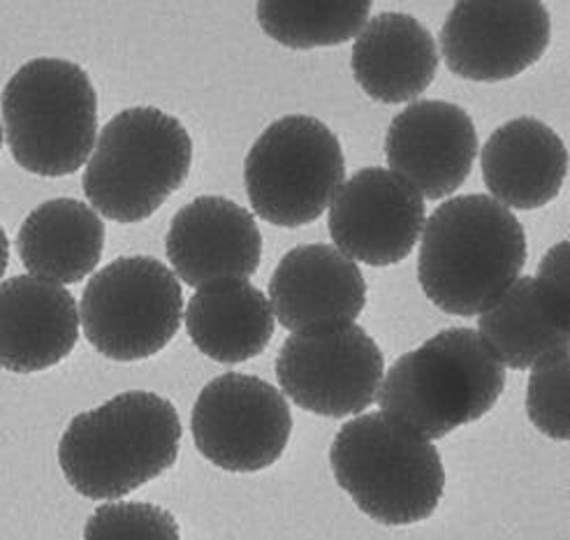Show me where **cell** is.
Listing matches in <instances>:
<instances>
[{
	"instance_id": "obj_1",
	"label": "cell",
	"mask_w": 570,
	"mask_h": 540,
	"mask_svg": "<svg viewBox=\"0 0 570 540\" xmlns=\"http://www.w3.org/2000/svg\"><path fill=\"white\" fill-rule=\"evenodd\" d=\"M527 255L515 214L490 195H460L422 227L417 281L443 314L471 318L520 278Z\"/></svg>"
},
{
	"instance_id": "obj_2",
	"label": "cell",
	"mask_w": 570,
	"mask_h": 540,
	"mask_svg": "<svg viewBox=\"0 0 570 540\" xmlns=\"http://www.w3.org/2000/svg\"><path fill=\"white\" fill-rule=\"evenodd\" d=\"M181 434L173 402L154 392H124L72 418L59 464L77 494L117 501L177 464Z\"/></svg>"
},
{
	"instance_id": "obj_3",
	"label": "cell",
	"mask_w": 570,
	"mask_h": 540,
	"mask_svg": "<svg viewBox=\"0 0 570 540\" xmlns=\"http://www.w3.org/2000/svg\"><path fill=\"white\" fill-rule=\"evenodd\" d=\"M503 385L505 366L480 334L450 327L399 357L376 400L385 418L432 443L488 415Z\"/></svg>"
},
{
	"instance_id": "obj_4",
	"label": "cell",
	"mask_w": 570,
	"mask_h": 540,
	"mask_svg": "<svg viewBox=\"0 0 570 540\" xmlns=\"http://www.w3.org/2000/svg\"><path fill=\"white\" fill-rule=\"evenodd\" d=\"M330 464L338 488L385 527L432 518L445 492L439 450L383 413L346 422L332 443Z\"/></svg>"
},
{
	"instance_id": "obj_5",
	"label": "cell",
	"mask_w": 570,
	"mask_h": 540,
	"mask_svg": "<svg viewBox=\"0 0 570 540\" xmlns=\"http://www.w3.org/2000/svg\"><path fill=\"white\" fill-rule=\"evenodd\" d=\"M190 163V135L175 117L156 107L124 109L96 141L83 195L109 220H147L184 186Z\"/></svg>"
},
{
	"instance_id": "obj_6",
	"label": "cell",
	"mask_w": 570,
	"mask_h": 540,
	"mask_svg": "<svg viewBox=\"0 0 570 540\" xmlns=\"http://www.w3.org/2000/svg\"><path fill=\"white\" fill-rule=\"evenodd\" d=\"M6 141L26 173L68 177L89 160L98 135V96L87 70L33 59L3 89Z\"/></svg>"
},
{
	"instance_id": "obj_7",
	"label": "cell",
	"mask_w": 570,
	"mask_h": 540,
	"mask_svg": "<svg viewBox=\"0 0 570 540\" xmlns=\"http://www.w3.org/2000/svg\"><path fill=\"white\" fill-rule=\"evenodd\" d=\"M344 177L341 141L323 121L302 114L274 121L255 139L244 163L250 207L278 227L318 220Z\"/></svg>"
},
{
	"instance_id": "obj_8",
	"label": "cell",
	"mask_w": 570,
	"mask_h": 540,
	"mask_svg": "<svg viewBox=\"0 0 570 540\" xmlns=\"http://www.w3.org/2000/svg\"><path fill=\"white\" fill-rule=\"evenodd\" d=\"M184 321V293L175 272L149 255L119 258L91 276L79 323L105 357L137 362L160 353Z\"/></svg>"
},
{
	"instance_id": "obj_9",
	"label": "cell",
	"mask_w": 570,
	"mask_h": 540,
	"mask_svg": "<svg viewBox=\"0 0 570 540\" xmlns=\"http://www.w3.org/2000/svg\"><path fill=\"white\" fill-rule=\"evenodd\" d=\"M190 430L205 460L230 473H255L283 458L293 434V415L272 383L223 374L199 392Z\"/></svg>"
},
{
	"instance_id": "obj_10",
	"label": "cell",
	"mask_w": 570,
	"mask_h": 540,
	"mask_svg": "<svg viewBox=\"0 0 570 540\" xmlns=\"http://www.w3.org/2000/svg\"><path fill=\"white\" fill-rule=\"evenodd\" d=\"M385 360L360 325L302 332L285 338L276 357L283 394L299 409L346 418L376 402Z\"/></svg>"
},
{
	"instance_id": "obj_11",
	"label": "cell",
	"mask_w": 570,
	"mask_h": 540,
	"mask_svg": "<svg viewBox=\"0 0 570 540\" xmlns=\"http://www.w3.org/2000/svg\"><path fill=\"white\" fill-rule=\"evenodd\" d=\"M552 38L543 3H458L441 31V51L450 72L471 81H505L522 75L546 53Z\"/></svg>"
},
{
	"instance_id": "obj_12",
	"label": "cell",
	"mask_w": 570,
	"mask_h": 540,
	"mask_svg": "<svg viewBox=\"0 0 570 540\" xmlns=\"http://www.w3.org/2000/svg\"><path fill=\"white\" fill-rule=\"evenodd\" d=\"M327 227L338 253L372 267L406 261L426 223L415 188L383 167H364L341 184L330 203Z\"/></svg>"
},
{
	"instance_id": "obj_13",
	"label": "cell",
	"mask_w": 570,
	"mask_h": 540,
	"mask_svg": "<svg viewBox=\"0 0 570 540\" xmlns=\"http://www.w3.org/2000/svg\"><path fill=\"white\" fill-rule=\"evenodd\" d=\"M478 132L469 111L443 100H417L396 114L385 137L390 173L424 200H443L469 179Z\"/></svg>"
},
{
	"instance_id": "obj_14",
	"label": "cell",
	"mask_w": 570,
	"mask_h": 540,
	"mask_svg": "<svg viewBox=\"0 0 570 540\" xmlns=\"http://www.w3.org/2000/svg\"><path fill=\"white\" fill-rule=\"evenodd\" d=\"M165 253L190 288L248 281L261 267L263 235L248 209L227 197L203 195L175 214Z\"/></svg>"
},
{
	"instance_id": "obj_15",
	"label": "cell",
	"mask_w": 570,
	"mask_h": 540,
	"mask_svg": "<svg viewBox=\"0 0 570 540\" xmlns=\"http://www.w3.org/2000/svg\"><path fill=\"white\" fill-rule=\"evenodd\" d=\"M366 304L360 267L325 244H306L281 258L269 281V306L293 334L353 325Z\"/></svg>"
},
{
	"instance_id": "obj_16",
	"label": "cell",
	"mask_w": 570,
	"mask_h": 540,
	"mask_svg": "<svg viewBox=\"0 0 570 540\" xmlns=\"http://www.w3.org/2000/svg\"><path fill=\"white\" fill-rule=\"evenodd\" d=\"M79 311L70 291L36 276L0 283V366L36 374L63 362L77 346Z\"/></svg>"
},
{
	"instance_id": "obj_17",
	"label": "cell",
	"mask_w": 570,
	"mask_h": 540,
	"mask_svg": "<svg viewBox=\"0 0 570 540\" xmlns=\"http://www.w3.org/2000/svg\"><path fill=\"white\" fill-rule=\"evenodd\" d=\"M482 179L505 209H540L568 175L563 139L543 121L522 117L497 128L480 154Z\"/></svg>"
},
{
	"instance_id": "obj_18",
	"label": "cell",
	"mask_w": 570,
	"mask_h": 540,
	"mask_svg": "<svg viewBox=\"0 0 570 540\" xmlns=\"http://www.w3.org/2000/svg\"><path fill=\"white\" fill-rule=\"evenodd\" d=\"M351 66L355 81L372 100L409 102L436 79L439 49L434 36L415 17L381 12L360 31Z\"/></svg>"
},
{
	"instance_id": "obj_19",
	"label": "cell",
	"mask_w": 570,
	"mask_h": 540,
	"mask_svg": "<svg viewBox=\"0 0 570 540\" xmlns=\"http://www.w3.org/2000/svg\"><path fill=\"white\" fill-rule=\"evenodd\" d=\"M570 302L522 276L480 314V338L508 369H529L570 338Z\"/></svg>"
},
{
	"instance_id": "obj_20",
	"label": "cell",
	"mask_w": 570,
	"mask_h": 540,
	"mask_svg": "<svg viewBox=\"0 0 570 540\" xmlns=\"http://www.w3.org/2000/svg\"><path fill=\"white\" fill-rule=\"evenodd\" d=\"M105 225L72 197H56L33 209L17 233V253L31 276L66 286L87 278L100 263Z\"/></svg>"
},
{
	"instance_id": "obj_21",
	"label": "cell",
	"mask_w": 570,
	"mask_h": 540,
	"mask_svg": "<svg viewBox=\"0 0 570 540\" xmlns=\"http://www.w3.org/2000/svg\"><path fill=\"white\" fill-rule=\"evenodd\" d=\"M186 327L199 353L239 364L267 348L274 314L265 293L248 281H218L197 288L186 308Z\"/></svg>"
},
{
	"instance_id": "obj_22",
	"label": "cell",
	"mask_w": 570,
	"mask_h": 540,
	"mask_svg": "<svg viewBox=\"0 0 570 540\" xmlns=\"http://www.w3.org/2000/svg\"><path fill=\"white\" fill-rule=\"evenodd\" d=\"M372 14L368 0L351 3H293V0H263L258 21L263 31L288 49L336 47L360 36Z\"/></svg>"
},
{
	"instance_id": "obj_23",
	"label": "cell",
	"mask_w": 570,
	"mask_h": 540,
	"mask_svg": "<svg viewBox=\"0 0 570 540\" xmlns=\"http://www.w3.org/2000/svg\"><path fill=\"white\" fill-rule=\"evenodd\" d=\"M568 387H570L568 346L557 348L554 353L533 364L529 390H527V413L540 432L557 441L570 439Z\"/></svg>"
},
{
	"instance_id": "obj_24",
	"label": "cell",
	"mask_w": 570,
	"mask_h": 540,
	"mask_svg": "<svg viewBox=\"0 0 570 540\" xmlns=\"http://www.w3.org/2000/svg\"><path fill=\"white\" fill-rule=\"evenodd\" d=\"M83 540H181L179 524L165 508L141 501L100 505L83 527Z\"/></svg>"
},
{
	"instance_id": "obj_25",
	"label": "cell",
	"mask_w": 570,
	"mask_h": 540,
	"mask_svg": "<svg viewBox=\"0 0 570 540\" xmlns=\"http://www.w3.org/2000/svg\"><path fill=\"white\" fill-rule=\"evenodd\" d=\"M8 263H10V242H8L3 225H0V278H3V274L8 269Z\"/></svg>"
},
{
	"instance_id": "obj_26",
	"label": "cell",
	"mask_w": 570,
	"mask_h": 540,
	"mask_svg": "<svg viewBox=\"0 0 570 540\" xmlns=\"http://www.w3.org/2000/svg\"><path fill=\"white\" fill-rule=\"evenodd\" d=\"M3 139H6V135H3V126H0V149H3Z\"/></svg>"
}]
</instances>
